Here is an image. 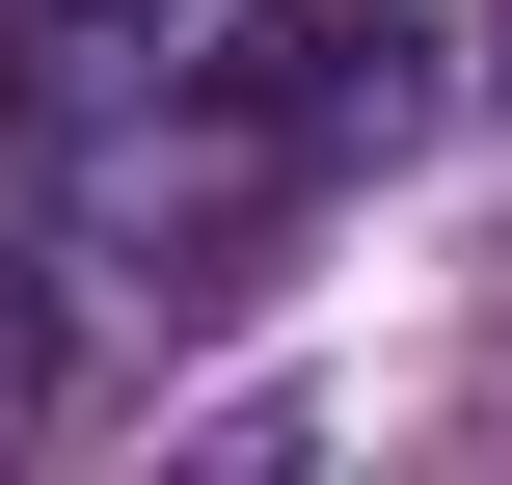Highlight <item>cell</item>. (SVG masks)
Segmentation results:
<instances>
[{
  "label": "cell",
  "mask_w": 512,
  "mask_h": 485,
  "mask_svg": "<svg viewBox=\"0 0 512 485\" xmlns=\"http://www.w3.org/2000/svg\"><path fill=\"white\" fill-rule=\"evenodd\" d=\"M54 108V270L81 297H162V324H216L243 297V243H297L351 162H405V108H432V27L405 0H243L216 54H81V81H27Z\"/></svg>",
  "instance_id": "obj_1"
},
{
  "label": "cell",
  "mask_w": 512,
  "mask_h": 485,
  "mask_svg": "<svg viewBox=\"0 0 512 485\" xmlns=\"http://www.w3.org/2000/svg\"><path fill=\"white\" fill-rule=\"evenodd\" d=\"M0 54H27V81H81V54H162V0H0Z\"/></svg>",
  "instance_id": "obj_2"
},
{
  "label": "cell",
  "mask_w": 512,
  "mask_h": 485,
  "mask_svg": "<svg viewBox=\"0 0 512 485\" xmlns=\"http://www.w3.org/2000/svg\"><path fill=\"white\" fill-rule=\"evenodd\" d=\"M486 108H512V0H486Z\"/></svg>",
  "instance_id": "obj_3"
}]
</instances>
